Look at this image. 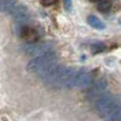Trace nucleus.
<instances>
[{"label": "nucleus", "mask_w": 121, "mask_h": 121, "mask_svg": "<svg viewBox=\"0 0 121 121\" xmlns=\"http://www.w3.org/2000/svg\"><path fill=\"white\" fill-rule=\"evenodd\" d=\"M118 104L119 100L116 96L106 93L105 95H103L102 98L96 100L95 104H94V108H95L96 114L101 118H105V117H109V115L112 114V112Z\"/></svg>", "instance_id": "obj_1"}, {"label": "nucleus", "mask_w": 121, "mask_h": 121, "mask_svg": "<svg viewBox=\"0 0 121 121\" xmlns=\"http://www.w3.org/2000/svg\"><path fill=\"white\" fill-rule=\"evenodd\" d=\"M54 62H57V55L54 52H49L30 60L27 64V71L29 73H38L42 69L46 68Z\"/></svg>", "instance_id": "obj_2"}, {"label": "nucleus", "mask_w": 121, "mask_h": 121, "mask_svg": "<svg viewBox=\"0 0 121 121\" xmlns=\"http://www.w3.org/2000/svg\"><path fill=\"white\" fill-rule=\"evenodd\" d=\"M54 44L50 42H34L28 43L23 47V52L26 56L29 57H38L46 53L53 52Z\"/></svg>", "instance_id": "obj_3"}, {"label": "nucleus", "mask_w": 121, "mask_h": 121, "mask_svg": "<svg viewBox=\"0 0 121 121\" xmlns=\"http://www.w3.org/2000/svg\"><path fill=\"white\" fill-rule=\"evenodd\" d=\"M107 88V80L105 78L99 79L94 84L91 85L89 91H88V98L90 100H99L103 95H105V90Z\"/></svg>", "instance_id": "obj_4"}, {"label": "nucleus", "mask_w": 121, "mask_h": 121, "mask_svg": "<svg viewBox=\"0 0 121 121\" xmlns=\"http://www.w3.org/2000/svg\"><path fill=\"white\" fill-rule=\"evenodd\" d=\"M92 82H93V75L91 72H78L75 87L79 89H86L91 87Z\"/></svg>", "instance_id": "obj_5"}, {"label": "nucleus", "mask_w": 121, "mask_h": 121, "mask_svg": "<svg viewBox=\"0 0 121 121\" xmlns=\"http://www.w3.org/2000/svg\"><path fill=\"white\" fill-rule=\"evenodd\" d=\"M19 37L26 40L28 43H34V42H38L40 34L34 28L28 27V26H22L19 28Z\"/></svg>", "instance_id": "obj_6"}, {"label": "nucleus", "mask_w": 121, "mask_h": 121, "mask_svg": "<svg viewBox=\"0 0 121 121\" xmlns=\"http://www.w3.org/2000/svg\"><path fill=\"white\" fill-rule=\"evenodd\" d=\"M87 22L92 28H94V29H98V30L105 29V24L103 23L100 18H98V17L94 16V15H89L88 16Z\"/></svg>", "instance_id": "obj_7"}, {"label": "nucleus", "mask_w": 121, "mask_h": 121, "mask_svg": "<svg viewBox=\"0 0 121 121\" xmlns=\"http://www.w3.org/2000/svg\"><path fill=\"white\" fill-rule=\"evenodd\" d=\"M17 3H18V0H3L2 4L0 7V11L3 13L10 14V12L14 9V7Z\"/></svg>", "instance_id": "obj_8"}, {"label": "nucleus", "mask_w": 121, "mask_h": 121, "mask_svg": "<svg viewBox=\"0 0 121 121\" xmlns=\"http://www.w3.org/2000/svg\"><path fill=\"white\" fill-rule=\"evenodd\" d=\"M109 121H121V103H119L109 115Z\"/></svg>", "instance_id": "obj_9"}, {"label": "nucleus", "mask_w": 121, "mask_h": 121, "mask_svg": "<svg viewBox=\"0 0 121 121\" xmlns=\"http://www.w3.org/2000/svg\"><path fill=\"white\" fill-rule=\"evenodd\" d=\"M28 11V8L26 7L25 4H23V3L18 2L17 4L14 7V9L12 10L11 12H10V15H17V14H21V13H24V12H27Z\"/></svg>", "instance_id": "obj_10"}, {"label": "nucleus", "mask_w": 121, "mask_h": 121, "mask_svg": "<svg viewBox=\"0 0 121 121\" xmlns=\"http://www.w3.org/2000/svg\"><path fill=\"white\" fill-rule=\"evenodd\" d=\"M13 17H14V21L17 24H24L30 18V13L27 11V12H24V13L17 14V15L13 16Z\"/></svg>", "instance_id": "obj_11"}, {"label": "nucleus", "mask_w": 121, "mask_h": 121, "mask_svg": "<svg viewBox=\"0 0 121 121\" xmlns=\"http://www.w3.org/2000/svg\"><path fill=\"white\" fill-rule=\"evenodd\" d=\"M112 8V3L108 1V0H101L98 4V10L100 12H108Z\"/></svg>", "instance_id": "obj_12"}, {"label": "nucleus", "mask_w": 121, "mask_h": 121, "mask_svg": "<svg viewBox=\"0 0 121 121\" xmlns=\"http://www.w3.org/2000/svg\"><path fill=\"white\" fill-rule=\"evenodd\" d=\"M106 46L104 45L103 43H95L93 46H92V52L93 53H100V52H103V50H105Z\"/></svg>", "instance_id": "obj_13"}, {"label": "nucleus", "mask_w": 121, "mask_h": 121, "mask_svg": "<svg viewBox=\"0 0 121 121\" xmlns=\"http://www.w3.org/2000/svg\"><path fill=\"white\" fill-rule=\"evenodd\" d=\"M58 0H41V4L44 7H49V5H53L57 2Z\"/></svg>", "instance_id": "obj_14"}, {"label": "nucleus", "mask_w": 121, "mask_h": 121, "mask_svg": "<svg viewBox=\"0 0 121 121\" xmlns=\"http://www.w3.org/2000/svg\"><path fill=\"white\" fill-rule=\"evenodd\" d=\"M63 3H64V8H65V10L71 11V9H72V0H63Z\"/></svg>", "instance_id": "obj_15"}, {"label": "nucleus", "mask_w": 121, "mask_h": 121, "mask_svg": "<svg viewBox=\"0 0 121 121\" xmlns=\"http://www.w3.org/2000/svg\"><path fill=\"white\" fill-rule=\"evenodd\" d=\"M90 1H91V2H100L101 0H90Z\"/></svg>", "instance_id": "obj_16"}, {"label": "nucleus", "mask_w": 121, "mask_h": 121, "mask_svg": "<svg viewBox=\"0 0 121 121\" xmlns=\"http://www.w3.org/2000/svg\"><path fill=\"white\" fill-rule=\"evenodd\" d=\"M2 2H3V0H0V7H1V4H2Z\"/></svg>", "instance_id": "obj_17"}]
</instances>
